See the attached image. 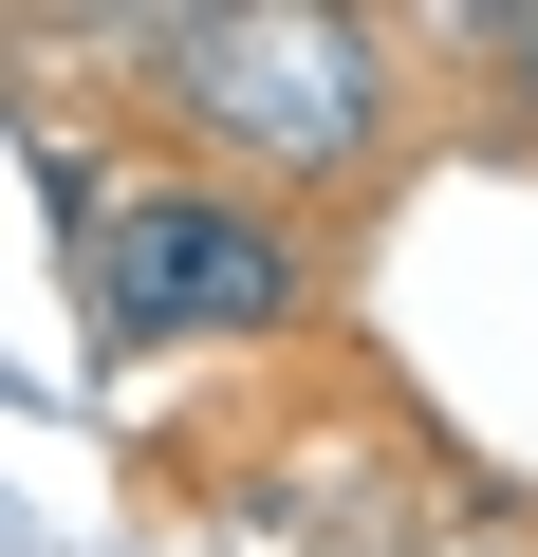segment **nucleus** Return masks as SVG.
<instances>
[{"label":"nucleus","instance_id":"f257e3e1","mask_svg":"<svg viewBox=\"0 0 538 557\" xmlns=\"http://www.w3.org/2000/svg\"><path fill=\"white\" fill-rule=\"evenodd\" d=\"M75 278L112 335H260V317H298V223L241 186H93Z\"/></svg>","mask_w":538,"mask_h":557},{"label":"nucleus","instance_id":"f03ea898","mask_svg":"<svg viewBox=\"0 0 538 557\" xmlns=\"http://www.w3.org/2000/svg\"><path fill=\"white\" fill-rule=\"evenodd\" d=\"M149 57H204L186 94L204 112H241V131H298V149H335L372 94H353V38H316V20H149Z\"/></svg>","mask_w":538,"mask_h":557},{"label":"nucleus","instance_id":"7ed1b4c3","mask_svg":"<svg viewBox=\"0 0 538 557\" xmlns=\"http://www.w3.org/2000/svg\"><path fill=\"white\" fill-rule=\"evenodd\" d=\"M520 57H538V20H520Z\"/></svg>","mask_w":538,"mask_h":557}]
</instances>
